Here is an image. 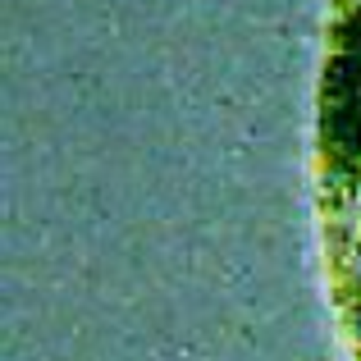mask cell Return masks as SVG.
Returning <instances> with one entry per match:
<instances>
[{"mask_svg": "<svg viewBox=\"0 0 361 361\" xmlns=\"http://www.w3.org/2000/svg\"><path fill=\"white\" fill-rule=\"evenodd\" d=\"M320 270L348 361H361V0H329L316 73Z\"/></svg>", "mask_w": 361, "mask_h": 361, "instance_id": "1", "label": "cell"}]
</instances>
